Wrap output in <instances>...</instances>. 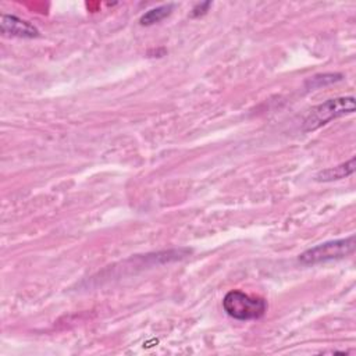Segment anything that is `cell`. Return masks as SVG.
<instances>
[{"mask_svg":"<svg viewBox=\"0 0 356 356\" xmlns=\"http://www.w3.org/2000/svg\"><path fill=\"white\" fill-rule=\"evenodd\" d=\"M355 110H356V103H355V98L352 96L330 99L324 103L314 106L308 113V116L303 120L302 130L305 132L314 131L338 117H342L345 114H352Z\"/></svg>","mask_w":356,"mask_h":356,"instance_id":"1","label":"cell"},{"mask_svg":"<svg viewBox=\"0 0 356 356\" xmlns=\"http://www.w3.org/2000/svg\"><path fill=\"white\" fill-rule=\"evenodd\" d=\"M226 313L235 320H258L265 316L267 303L263 298L251 296L242 291H230L223 299Z\"/></svg>","mask_w":356,"mask_h":356,"instance_id":"2","label":"cell"},{"mask_svg":"<svg viewBox=\"0 0 356 356\" xmlns=\"http://www.w3.org/2000/svg\"><path fill=\"white\" fill-rule=\"evenodd\" d=\"M355 251V235H349L348 238H341L335 241H327L324 244L316 245L302 255H299V262L302 265L310 266L317 263H326L331 260H339Z\"/></svg>","mask_w":356,"mask_h":356,"instance_id":"3","label":"cell"},{"mask_svg":"<svg viewBox=\"0 0 356 356\" xmlns=\"http://www.w3.org/2000/svg\"><path fill=\"white\" fill-rule=\"evenodd\" d=\"M0 31H2L5 37H13V38L33 39L39 37L38 28L34 27L31 23L9 15L2 16V21H0Z\"/></svg>","mask_w":356,"mask_h":356,"instance_id":"4","label":"cell"},{"mask_svg":"<svg viewBox=\"0 0 356 356\" xmlns=\"http://www.w3.org/2000/svg\"><path fill=\"white\" fill-rule=\"evenodd\" d=\"M353 172H355V157H350L348 161H345L337 167H331V168L317 172L316 181L330 183V181L341 180V178H346V177L352 175Z\"/></svg>","mask_w":356,"mask_h":356,"instance_id":"5","label":"cell"},{"mask_svg":"<svg viewBox=\"0 0 356 356\" xmlns=\"http://www.w3.org/2000/svg\"><path fill=\"white\" fill-rule=\"evenodd\" d=\"M174 9V5L168 3V5H163V6H159V8H154V9H150L148 10L139 20L141 26H145V27H149V26H153L156 23H160L161 20H164L166 17H168L171 15Z\"/></svg>","mask_w":356,"mask_h":356,"instance_id":"6","label":"cell"},{"mask_svg":"<svg viewBox=\"0 0 356 356\" xmlns=\"http://www.w3.org/2000/svg\"><path fill=\"white\" fill-rule=\"evenodd\" d=\"M341 74H323V75H316L313 78H310L306 85H309L310 88H320V87H324V85H328V84H332L335 81H339L341 80Z\"/></svg>","mask_w":356,"mask_h":356,"instance_id":"7","label":"cell"},{"mask_svg":"<svg viewBox=\"0 0 356 356\" xmlns=\"http://www.w3.org/2000/svg\"><path fill=\"white\" fill-rule=\"evenodd\" d=\"M211 6H212V3H211V2L201 3V5H198L197 8H194V10H193L191 16H193V17H201V16L206 15V12L209 10V8H211Z\"/></svg>","mask_w":356,"mask_h":356,"instance_id":"8","label":"cell"}]
</instances>
